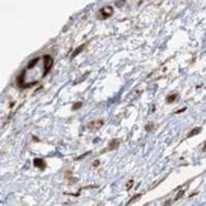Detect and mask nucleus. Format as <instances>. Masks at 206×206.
Returning <instances> with one entry per match:
<instances>
[{
  "mask_svg": "<svg viewBox=\"0 0 206 206\" xmlns=\"http://www.w3.org/2000/svg\"><path fill=\"white\" fill-rule=\"evenodd\" d=\"M44 60H45V70H44V74H42V75H46V74L50 71V69L52 67L54 60H52V57H51L50 55H45V56H44Z\"/></svg>",
  "mask_w": 206,
  "mask_h": 206,
  "instance_id": "nucleus-1",
  "label": "nucleus"
},
{
  "mask_svg": "<svg viewBox=\"0 0 206 206\" xmlns=\"http://www.w3.org/2000/svg\"><path fill=\"white\" fill-rule=\"evenodd\" d=\"M99 13L102 14L103 18H108V17H111L113 14V8L111 6V5H106V6H102L101 8V10Z\"/></svg>",
  "mask_w": 206,
  "mask_h": 206,
  "instance_id": "nucleus-2",
  "label": "nucleus"
},
{
  "mask_svg": "<svg viewBox=\"0 0 206 206\" xmlns=\"http://www.w3.org/2000/svg\"><path fill=\"white\" fill-rule=\"evenodd\" d=\"M33 164L36 166L37 168H40V169H44L45 167H46V163H45V160L44 159H40V158H36L33 160Z\"/></svg>",
  "mask_w": 206,
  "mask_h": 206,
  "instance_id": "nucleus-3",
  "label": "nucleus"
},
{
  "mask_svg": "<svg viewBox=\"0 0 206 206\" xmlns=\"http://www.w3.org/2000/svg\"><path fill=\"white\" fill-rule=\"evenodd\" d=\"M118 145H120V141L117 139H113L112 141L109 143V145H108V150H115L116 147H118Z\"/></svg>",
  "mask_w": 206,
  "mask_h": 206,
  "instance_id": "nucleus-4",
  "label": "nucleus"
},
{
  "mask_svg": "<svg viewBox=\"0 0 206 206\" xmlns=\"http://www.w3.org/2000/svg\"><path fill=\"white\" fill-rule=\"evenodd\" d=\"M83 50H84V45H83V46H80L79 48H76V50L74 51V52H73V55H71V59H74V57H75L76 55H79V54L82 52V51H83Z\"/></svg>",
  "mask_w": 206,
  "mask_h": 206,
  "instance_id": "nucleus-5",
  "label": "nucleus"
},
{
  "mask_svg": "<svg viewBox=\"0 0 206 206\" xmlns=\"http://www.w3.org/2000/svg\"><path fill=\"white\" fill-rule=\"evenodd\" d=\"M102 125H103V121H102V120H99V121H94V122H92V124L89 125V127L96 126V128H98V127H101Z\"/></svg>",
  "mask_w": 206,
  "mask_h": 206,
  "instance_id": "nucleus-6",
  "label": "nucleus"
},
{
  "mask_svg": "<svg viewBox=\"0 0 206 206\" xmlns=\"http://www.w3.org/2000/svg\"><path fill=\"white\" fill-rule=\"evenodd\" d=\"M200 131H201V128H200V127H196V128H195V130H192V131H191L190 134H188V137H192V136L197 135V134H199Z\"/></svg>",
  "mask_w": 206,
  "mask_h": 206,
  "instance_id": "nucleus-7",
  "label": "nucleus"
},
{
  "mask_svg": "<svg viewBox=\"0 0 206 206\" xmlns=\"http://www.w3.org/2000/svg\"><path fill=\"white\" fill-rule=\"evenodd\" d=\"M38 61H40V59H38V57H36V59H33V60H32V61H31V63L28 64V69H32V66H33L34 64H37Z\"/></svg>",
  "mask_w": 206,
  "mask_h": 206,
  "instance_id": "nucleus-8",
  "label": "nucleus"
},
{
  "mask_svg": "<svg viewBox=\"0 0 206 206\" xmlns=\"http://www.w3.org/2000/svg\"><path fill=\"white\" fill-rule=\"evenodd\" d=\"M176 97H177V94H172V96H168V98H167V102H168V103H172V102H174Z\"/></svg>",
  "mask_w": 206,
  "mask_h": 206,
  "instance_id": "nucleus-9",
  "label": "nucleus"
},
{
  "mask_svg": "<svg viewBox=\"0 0 206 206\" xmlns=\"http://www.w3.org/2000/svg\"><path fill=\"white\" fill-rule=\"evenodd\" d=\"M83 106V103L82 102H78V103H74V105H73V109L75 111V109H79L80 107Z\"/></svg>",
  "mask_w": 206,
  "mask_h": 206,
  "instance_id": "nucleus-10",
  "label": "nucleus"
},
{
  "mask_svg": "<svg viewBox=\"0 0 206 206\" xmlns=\"http://www.w3.org/2000/svg\"><path fill=\"white\" fill-rule=\"evenodd\" d=\"M151 127H153V124L148 125V126H147V130H148V131H149V130H151Z\"/></svg>",
  "mask_w": 206,
  "mask_h": 206,
  "instance_id": "nucleus-11",
  "label": "nucleus"
},
{
  "mask_svg": "<svg viewBox=\"0 0 206 206\" xmlns=\"http://www.w3.org/2000/svg\"><path fill=\"white\" fill-rule=\"evenodd\" d=\"M125 2H116V5H124Z\"/></svg>",
  "mask_w": 206,
  "mask_h": 206,
  "instance_id": "nucleus-12",
  "label": "nucleus"
}]
</instances>
